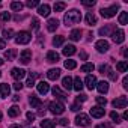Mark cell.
Segmentation results:
<instances>
[{
    "label": "cell",
    "instance_id": "obj_1",
    "mask_svg": "<svg viewBox=\"0 0 128 128\" xmlns=\"http://www.w3.org/2000/svg\"><path fill=\"white\" fill-rule=\"evenodd\" d=\"M63 21H65L66 26L78 24V23L82 21V14H80V11H77V9H71L70 12L65 14V18H63Z\"/></svg>",
    "mask_w": 128,
    "mask_h": 128
},
{
    "label": "cell",
    "instance_id": "obj_2",
    "mask_svg": "<svg viewBox=\"0 0 128 128\" xmlns=\"http://www.w3.org/2000/svg\"><path fill=\"white\" fill-rule=\"evenodd\" d=\"M118 9H119V5H118V3H116V5H112L110 8H102V9H101V15H102L104 18H112V17L116 15Z\"/></svg>",
    "mask_w": 128,
    "mask_h": 128
},
{
    "label": "cell",
    "instance_id": "obj_3",
    "mask_svg": "<svg viewBox=\"0 0 128 128\" xmlns=\"http://www.w3.org/2000/svg\"><path fill=\"white\" fill-rule=\"evenodd\" d=\"M30 39H32V33H29V32L23 30V32H20V33L17 35L15 42H17V44H29V42H30Z\"/></svg>",
    "mask_w": 128,
    "mask_h": 128
},
{
    "label": "cell",
    "instance_id": "obj_4",
    "mask_svg": "<svg viewBox=\"0 0 128 128\" xmlns=\"http://www.w3.org/2000/svg\"><path fill=\"white\" fill-rule=\"evenodd\" d=\"M112 39L114 41V44H122V42L125 41V33H124V30H120V29L113 30V33H112Z\"/></svg>",
    "mask_w": 128,
    "mask_h": 128
},
{
    "label": "cell",
    "instance_id": "obj_5",
    "mask_svg": "<svg viewBox=\"0 0 128 128\" xmlns=\"http://www.w3.org/2000/svg\"><path fill=\"white\" fill-rule=\"evenodd\" d=\"M76 124H77V125H80V126H88V125L90 124V119H89V116H88V114L80 113V114H77V116H76Z\"/></svg>",
    "mask_w": 128,
    "mask_h": 128
},
{
    "label": "cell",
    "instance_id": "obj_6",
    "mask_svg": "<svg viewBox=\"0 0 128 128\" xmlns=\"http://www.w3.org/2000/svg\"><path fill=\"white\" fill-rule=\"evenodd\" d=\"M50 112L53 114H62L63 112H65V106H63L62 102H51L50 104Z\"/></svg>",
    "mask_w": 128,
    "mask_h": 128
},
{
    "label": "cell",
    "instance_id": "obj_7",
    "mask_svg": "<svg viewBox=\"0 0 128 128\" xmlns=\"http://www.w3.org/2000/svg\"><path fill=\"white\" fill-rule=\"evenodd\" d=\"M95 48H96L100 53H106V51H108L110 45H108V42H107L106 39H100V41H96V44H95Z\"/></svg>",
    "mask_w": 128,
    "mask_h": 128
},
{
    "label": "cell",
    "instance_id": "obj_8",
    "mask_svg": "<svg viewBox=\"0 0 128 128\" xmlns=\"http://www.w3.org/2000/svg\"><path fill=\"white\" fill-rule=\"evenodd\" d=\"M30 60H32V51L30 50H23L21 54H20V62L26 65V63H29Z\"/></svg>",
    "mask_w": 128,
    "mask_h": 128
},
{
    "label": "cell",
    "instance_id": "obj_9",
    "mask_svg": "<svg viewBox=\"0 0 128 128\" xmlns=\"http://www.w3.org/2000/svg\"><path fill=\"white\" fill-rule=\"evenodd\" d=\"M126 96H119V98H116L114 101H113V107L114 108H125L126 107Z\"/></svg>",
    "mask_w": 128,
    "mask_h": 128
},
{
    "label": "cell",
    "instance_id": "obj_10",
    "mask_svg": "<svg viewBox=\"0 0 128 128\" xmlns=\"http://www.w3.org/2000/svg\"><path fill=\"white\" fill-rule=\"evenodd\" d=\"M90 114H92V118L100 119V118H102L106 114V110H104V107H92L90 108Z\"/></svg>",
    "mask_w": 128,
    "mask_h": 128
},
{
    "label": "cell",
    "instance_id": "obj_11",
    "mask_svg": "<svg viewBox=\"0 0 128 128\" xmlns=\"http://www.w3.org/2000/svg\"><path fill=\"white\" fill-rule=\"evenodd\" d=\"M51 92H53V95H54V96H56L57 100H62V101H65V100H68L66 94H65V92H62V90H60V88H57V86H54Z\"/></svg>",
    "mask_w": 128,
    "mask_h": 128
},
{
    "label": "cell",
    "instance_id": "obj_12",
    "mask_svg": "<svg viewBox=\"0 0 128 128\" xmlns=\"http://www.w3.org/2000/svg\"><path fill=\"white\" fill-rule=\"evenodd\" d=\"M24 76H26V71H24V70H21V68H14V70H12V77H14L17 82H20L21 78H24Z\"/></svg>",
    "mask_w": 128,
    "mask_h": 128
},
{
    "label": "cell",
    "instance_id": "obj_13",
    "mask_svg": "<svg viewBox=\"0 0 128 128\" xmlns=\"http://www.w3.org/2000/svg\"><path fill=\"white\" fill-rule=\"evenodd\" d=\"M29 102H30L32 108H41V107H42V101H41L38 96H35V95H30Z\"/></svg>",
    "mask_w": 128,
    "mask_h": 128
},
{
    "label": "cell",
    "instance_id": "obj_14",
    "mask_svg": "<svg viewBox=\"0 0 128 128\" xmlns=\"http://www.w3.org/2000/svg\"><path fill=\"white\" fill-rule=\"evenodd\" d=\"M9 94H11V88H9V84H6V83H0V96L8 98Z\"/></svg>",
    "mask_w": 128,
    "mask_h": 128
},
{
    "label": "cell",
    "instance_id": "obj_15",
    "mask_svg": "<svg viewBox=\"0 0 128 128\" xmlns=\"http://www.w3.org/2000/svg\"><path fill=\"white\" fill-rule=\"evenodd\" d=\"M84 83H86V86H88V89H94V88H96V77L95 76H88L86 77V80H84Z\"/></svg>",
    "mask_w": 128,
    "mask_h": 128
},
{
    "label": "cell",
    "instance_id": "obj_16",
    "mask_svg": "<svg viewBox=\"0 0 128 128\" xmlns=\"http://www.w3.org/2000/svg\"><path fill=\"white\" fill-rule=\"evenodd\" d=\"M38 14L41 15V17H48L50 15V5H39V8H38Z\"/></svg>",
    "mask_w": 128,
    "mask_h": 128
},
{
    "label": "cell",
    "instance_id": "obj_17",
    "mask_svg": "<svg viewBox=\"0 0 128 128\" xmlns=\"http://www.w3.org/2000/svg\"><path fill=\"white\" fill-rule=\"evenodd\" d=\"M57 27H59V20H56V18H50L48 23H47V29H48V32H54Z\"/></svg>",
    "mask_w": 128,
    "mask_h": 128
},
{
    "label": "cell",
    "instance_id": "obj_18",
    "mask_svg": "<svg viewBox=\"0 0 128 128\" xmlns=\"http://www.w3.org/2000/svg\"><path fill=\"white\" fill-rule=\"evenodd\" d=\"M47 77H48L50 80H57V78L60 77V70H59V68H53V70H50V71L47 72Z\"/></svg>",
    "mask_w": 128,
    "mask_h": 128
},
{
    "label": "cell",
    "instance_id": "obj_19",
    "mask_svg": "<svg viewBox=\"0 0 128 128\" xmlns=\"http://www.w3.org/2000/svg\"><path fill=\"white\" fill-rule=\"evenodd\" d=\"M48 90H50V84H48L47 82H39V83H38V92H39V94L45 95Z\"/></svg>",
    "mask_w": 128,
    "mask_h": 128
},
{
    "label": "cell",
    "instance_id": "obj_20",
    "mask_svg": "<svg viewBox=\"0 0 128 128\" xmlns=\"http://www.w3.org/2000/svg\"><path fill=\"white\" fill-rule=\"evenodd\" d=\"M76 51H77L76 47L71 45V44L70 45H65V47H63V50H62V53L65 54V56H72V54H76Z\"/></svg>",
    "mask_w": 128,
    "mask_h": 128
},
{
    "label": "cell",
    "instance_id": "obj_21",
    "mask_svg": "<svg viewBox=\"0 0 128 128\" xmlns=\"http://www.w3.org/2000/svg\"><path fill=\"white\" fill-rule=\"evenodd\" d=\"M62 86L65 88L66 90H71L72 89V78L68 76V77H63V80H62Z\"/></svg>",
    "mask_w": 128,
    "mask_h": 128
},
{
    "label": "cell",
    "instance_id": "obj_22",
    "mask_svg": "<svg viewBox=\"0 0 128 128\" xmlns=\"http://www.w3.org/2000/svg\"><path fill=\"white\" fill-rule=\"evenodd\" d=\"M59 60V54L56 53V51H48L47 53V62H50V63H54V62H57Z\"/></svg>",
    "mask_w": 128,
    "mask_h": 128
},
{
    "label": "cell",
    "instance_id": "obj_23",
    "mask_svg": "<svg viewBox=\"0 0 128 128\" xmlns=\"http://www.w3.org/2000/svg\"><path fill=\"white\" fill-rule=\"evenodd\" d=\"M96 89H98L100 94H107L108 92V83L107 82H100L96 84Z\"/></svg>",
    "mask_w": 128,
    "mask_h": 128
},
{
    "label": "cell",
    "instance_id": "obj_24",
    "mask_svg": "<svg viewBox=\"0 0 128 128\" xmlns=\"http://www.w3.org/2000/svg\"><path fill=\"white\" fill-rule=\"evenodd\" d=\"M112 30H114V26H113V24H108V26L100 29V35H101V36H107V35H110Z\"/></svg>",
    "mask_w": 128,
    "mask_h": 128
},
{
    "label": "cell",
    "instance_id": "obj_25",
    "mask_svg": "<svg viewBox=\"0 0 128 128\" xmlns=\"http://www.w3.org/2000/svg\"><path fill=\"white\" fill-rule=\"evenodd\" d=\"M15 56H17V50L15 48H9V50L5 51V59L6 60H14Z\"/></svg>",
    "mask_w": 128,
    "mask_h": 128
},
{
    "label": "cell",
    "instance_id": "obj_26",
    "mask_svg": "<svg viewBox=\"0 0 128 128\" xmlns=\"http://www.w3.org/2000/svg\"><path fill=\"white\" fill-rule=\"evenodd\" d=\"M116 70H118L119 72H125V71L128 70V62H126V60H120V62H118Z\"/></svg>",
    "mask_w": 128,
    "mask_h": 128
},
{
    "label": "cell",
    "instance_id": "obj_27",
    "mask_svg": "<svg viewBox=\"0 0 128 128\" xmlns=\"http://www.w3.org/2000/svg\"><path fill=\"white\" fill-rule=\"evenodd\" d=\"M70 38H71L72 41H80V38H82V30H80V29H74V30H71Z\"/></svg>",
    "mask_w": 128,
    "mask_h": 128
},
{
    "label": "cell",
    "instance_id": "obj_28",
    "mask_svg": "<svg viewBox=\"0 0 128 128\" xmlns=\"http://www.w3.org/2000/svg\"><path fill=\"white\" fill-rule=\"evenodd\" d=\"M86 23H88L89 26H94V24H96V17H95L92 12H88V14H86Z\"/></svg>",
    "mask_w": 128,
    "mask_h": 128
},
{
    "label": "cell",
    "instance_id": "obj_29",
    "mask_svg": "<svg viewBox=\"0 0 128 128\" xmlns=\"http://www.w3.org/2000/svg\"><path fill=\"white\" fill-rule=\"evenodd\" d=\"M8 114H9V118H17V116L20 114V107H17V106H12V107L8 110Z\"/></svg>",
    "mask_w": 128,
    "mask_h": 128
},
{
    "label": "cell",
    "instance_id": "obj_30",
    "mask_svg": "<svg viewBox=\"0 0 128 128\" xmlns=\"http://www.w3.org/2000/svg\"><path fill=\"white\" fill-rule=\"evenodd\" d=\"M72 89H76V90H82L83 89V82L80 80V77H76L74 78V84H72Z\"/></svg>",
    "mask_w": 128,
    "mask_h": 128
},
{
    "label": "cell",
    "instance_id": "obj_31",
    "mask_svg": "<svg viewBox=\"0 0 128 128\" xmlns=\"http://www.w3.org/2000/svg\"><path fill=\"white\" fill-rule=\"evenodd\" d=\"M94 70H95L94 63H84V65L82 66V72H92Z\"/></svg>",
    "mask_w": 128,
    "mask_h": 128
},
{
    "label": "cell",
    "instance_id": "obj_32",
    "mask_svg": "<svg viewBox=\"0 0 128 128\" xmlns=\"http://www.w3.org/2000/svg\"><path fill=\"white\" fill-rule=\"evenodd\" d=\"M128 23V12H120V15H119V24H122V26H125Z\"/></svg>",
    "mask_w": 128,
    "mask_h": 128
},
{
    "label": "cell",
    "instance_id": "obj_33",
    "mask_svg": "<svg viewBox=\"0 0 128 128\" xmlns=\"http://www.w3.org/2000/svg\"><path fill=\"white\" fill-rule=\"evenodd\" d=\"M41 126L42 128H54V122L50 119H42L41 120Z\"/></svg>",
    "mask_w": 128,
    "mask_h": 128
},
{
    "label": "cell",
    "instance_id": "obj_34",
    "mask_svg": "<svg viewBox=\"0 0 128 128\" xmlns=\"http://www.w3.org/2000/svg\"><path fill=\"white\" fill-rule=\"evenodd\" d=\"M23 8H24V5H23L21 2H12V3H11V9H12V11H18V12H20Z\"/></svg>",
    "mask_w": 128,
    "mask_h": 128
},
{
    "label": "cell",
    "instance_id": "obj_35",
    "mask_svg": "<svg viewBox=\"0 0 128 128\" xmlns=\"http://www.w3.org/2000/svg\"><path fill=\"white\" fill-rule=\"evenodd\" d=\"M54 12H60V11H63L66 8V3H63V2H57V3H54Z\"/></svg>",
    "mask_w": 128,
    "mask_h": 128
},
{
    "label": "cell",
    "instance_id": "obj_36",
    "mask_svg": "<svg viewBox=\"0 0 128 128\" xmlns=\"http://www.w3.org/2000/svg\"><path fill=\"white\" fill-rule=\"evenodd\" d=\"M76 66H77V62H76V60H71V59L65 60V68H66V70H74Z\"/></svg>",
    "mask_w": 128,
    "mask_h": 128
},
{
    "label": "cell",
    "instance_id": "obj_37",
    "mask_svg": "<svg viewBox=\"0 0 128 128\" xmlns=\"http://www.w3.org/2000/svg\"><path fill=\"white\" fill-rule=\"evenodd\" d=\"M63 41H65V36H56V38L53 39V45H54V47H60V45L63 44Z\"/></svg>",
    "mask_w": 128,
    "mask_h": 128
},
{
    "label": "cell",
    "instance_id": "obj_38",
    "mask_svg": "<svg viewBox=\"0 0 128 128\" xmlns=\"http://www.w3.org/2000/svg\"><path fill=\"white\" fill-rule=\"evenodd\" d=\"M9 20H11L9 12H0V21H9Z\"/></svg>",
    "mask_w": 128,
    "mask_h": 128
},
{
    "label": "cell",
    "instance_id": "obj_39",
    "mask_svg": "<svg viewBox=\"0 0 128 128\" xmlns=\"http://www.w3.org/2000/svg\"><path fill=\"white\" fill-rule=\"evenodd\" d=\"M26 6L27 8H35V6H39V2H38V0H27Z\"/></svg>",
    "mask_w": 128,
    "mask_h": 128
},
{
    "label": "cell",
    "instance_id": "obj_40",
    "mask_svg": "<svg viewBox=\"0 0 128 128\" xmlns=\"http://www.w3.org/2000/svg\"><path fill=\"white\" fill-rule=\"evenodd\" d=\"M30 26L33 27L35 32H38V30H39V20H38V18H32V24H30Z\"/></svg>",
    "mask_w": 128,
    "mask_h": 128
},
{
    "label": "cell",
    "instance_id": "obj_41",
    "mask_svg": "<svg viewBox=\"0 0 128 128\" xmlns=\"http://www.w3.org/2000/svg\"><path fill=\"white\" fill-rule=\"evenodd\" d=\"M12 35H14V30H12V29H5V30H3V36H5L6 39H11Z\"/></svg>",
    "mask_w": 128,
    "mask_h": 128
},
{
    "label": "cell",
    "instance_id": "obj_42",
    "mask_svg": "<svg viewBox=\"0 0 128 128\" xmlns=\"http://www.w3.org/2000/svg\"><path fill=\"white\" fill-rule=\"evenodd\" d=\"M106 74L110 77V80H113V82H116V80H118V74H114V71H112L110 68L107 70V72H106Z\"/></svg>",
    "mask_w": 128,
    "mask_h": 128
},
{
    "label": "cell",
    "instance_id": "obj_43",
    "mask_svg": "<svg viewBox=\"0 0 128 128\" xmlns=\"http://www.w3.org/2000/svg\"><path fill=\"white\" fill-rule=\"evenodd\" d=\"M110 118H112V120H113V122H116V124H119V122H120V116H119L116 112H112V113H110Z\"/></svg>",
    "mask_w": 128,
    "mask_h": 128
},
{
    "label": "cell",
    "instance_id": "obj_44",
    "mask_svg": "<svg viewBox=\"0 0 128 128\" xmlns=\"http://www.w3.org/2000/svg\"><path fill=\"white\" fill-rule=\"evenodd\" d=\"M83 6H86V8H90V6H95V0H83Z\"/></svg>",
    "mask_w": 128,
    "mask_h": 128
},
{
    "label": "cell",
    "instance_id": "obj_45",
    "mask_svg": "<svg viewBox=\"0 0 128 128\" xmlns=\"http://www.w3.org/2000/svg\"><path fill=\"white\" fill-rule=\"evenodd\" d=\"M96 102H98L100 106H102V107H104V106L107 104V100H106L104 96H96Z\"/></svg>",
    "mask_w": 128,
    "mask_h": 128
},
{
    "label": "cell",
    "instance_id": "obj_46",
    "mask_svg": "<svg viewBox=\"0 0 128 128\" xmlns=\"http://www.w3.org/2000/svg\"><path fill=\"white\" fill-rule=\"evenodd\" d=\"M71 110H72V112H78V110H82V104H78V102L72 104V106H71Z\"/></svg>",
    "mask_w": 128,
    "mask_h": 128
},
{
    "label": "cell",
    "instance_id": "obj_47",
    "mask_svg": "<svg viewBox=\"0 0 128 128\" xmlns=\"http://www.w3.org/2000/svg\"><path fill=\"white\" fill-rule=\"evenodd\" d=\"M14 89H15V90H21V89H23V83H21V82L14 83Z\"/></svg>",
    "mask_w": 128,
    "mask_h": 128
},
{
    "label": "cell",
    "instance_id": "obj_48",
    "mask_svg": "<svg viewBox=\"0 0 128 128\" xmlns=\"http://www.w3.org/2000/svg\"><path fill=\"white\" fill-rule=\"evenodd\" d=\"M88 100V95H84V94H80L78 96H77V102H80V101H86Z\"/></svg>",
    "mask_w": 128,
    "mask_h": 128
},
{
    "label": "cell",
    "instance_id": "obj_49",
    "mask_svg": "<svg viewBox=\"0 0 128 128\" xmlns=\"http://www.w3.org/2000/svg\"><path fill=\"white\" fill-rule=\"evenodd\" d=\"M26 86H29V88H33V86H35V80H33V78L30 77V78L27 80V83H26Z\"/></svg>",
    "mask_w": 128,
    "mask_h": 128
},
{
    "label": "cell",
    "instance_id": "obj_50",
    "mask_svg": "<svg viewBox=\"0 0 128 128\" xmlns=\"http://www.w3.org/2000/svg\"><path fill=\"white\" fill-rule=\"evenodd\" d=\"M26 116H27V119H29V120H33V119H35V113H32V112H27V113H26Z\"/></svg>",
    "mask_w": 128,
    "mask_h": 128
},
{
    "label": "cell",
    "instance_id": "obj_51",
    "mask_svg": "<svg viewBox=\"0 0 128 128\" xmlns=\"http://www.w3.org/2000/svg\"><path fill=\"white\" fill-rule=\"evenodd\" d=\"M59 124H60V125H63V126H66V125L70 124V120H68V119H60V120H59Z\"/></svg>",
    "mask_w": 128,
    "mask_h": 128
},
{
    "label": "cell",
    "instance_id": "obj_52",
    "mask_svg": "<svg viewBox=\"0 0 128 128\" xmlns=\"http://www.w3.org/2000/svg\"><path fill=\"white\" fill-rule=\"evenodd\" d=\"M5 47H6V42H5V41H3L2 38H0V50H3Z\"/></svg>",
    "mask_w": 128,
    "mask_h": 128
},
{
    "label": "cell",
    "instance_id": "obj_53",
    "mask_svg": "<svg viewBox=\"0 0 128 128\" xmlns=\"http://www.w3.org/2000/svg\"><path fill=\"white\" fill-rule=\"evenodd\" d=\"M107 70H108V66H107V65H101V66H100V71H101L102 74H104V71H107Z\"/></svg>",
    "mask_w": 128,
    "mask_h": 128
},
{
    "label": "cell",
    "instance_id": "obj_54",
    "mask_svg": "<svg viewBox=\"0 0 128 128\" xmlns=\"http://www.w3.org/2000/svg\"><path fill=\"white\" fill-rule=\"evenodd\" d=\"M122 83H124V88H125V89H128V78H126V77H124Z\"/></svg>",
    "mask_w": 128,
    "mask_h": 128
},
{
    "label": "cell",
    "instance_id": "obj_55",
    "mask_svg": "<svg viewBox=\"0 0 128 128\" xmlns=\"http://www.w3.org/2000/svg\"><path fill=\"white\" fill-rule=\"evenodd\" d=\"M80 57H82L83 60H86V59H88V54H86L84 51H82V53H80Z\"/></svg>",
    "mask_w": 128,
    "mask_h": 128
},
{
    "label": "cell",
    "instance_id": "obj_56",
    "mask_svg": "<svg viewBox=\"0 0 128 128\" xmlns=\"http://www.w3.org/2000/svg\"><path fill=\"white\" fill-rule=\"evenodd\" d=\"M124 119H128V112H126V110L124 112Z\"/></svg>",
    "mask_w": 128,
    "mask_h": 128
},
{
    "label": "cell",
    "instance_id": "obj_57",
    "mask_svg": "<svg viewBox=\"0 0 128 128\" xmlns=\"http://www.w3.org/2000/svg\"><path fill=\"white\" fill-rule=\"evenodd\" d=\"M9 128H21V125H11Z\"/></svg>",
    "mask_w": 128,
    "mask_h": 128
},
{
    "label": "cell",
    "instance_id": "obj_58",
    "mask_svg": "<svg viewBox=\"0 0 128 128\" xmlns=\"http://www.w3.org/2000/svg\"><path fill=\"white\" fill-rule=\"evenodd\" d=\"M0 65H3V60L2 59H0Z\"/></svg>",
    "mask_w": 128,
    "mask_h": 128
},
{
    "label": "cell",
    "instance_id": "obj_59",
    "mask_svg": "<svg viewBox=\"0 0 128 128\" xmlns=\"http://www.w3.org/2000/svg\"><path fill=\"white\" fill-rule=\"evenodd\" d=\"M0 120H2V112H0Z\"/></svg>",
    "mask_w": 128,
    "mask_h": 128
},
{
    "label": "cell",
    "instance_id": "obj_60",
    "mask_svg": "<svg viewBox=\"0 0 128 128\" xmlns=\"http://www.w3.org/2000/svg\"><path fill=\"white\" fill-rule=\"evenodd\" d=\"M0 77H2V72H0Z\"/></svg>",
    "mask_w": 128,
    "mask_h": 128
}]
</instances>
